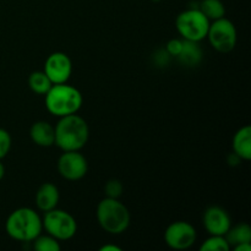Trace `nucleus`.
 I'll return each instance as SVG.
<instances>
[{
	"instance_id": "nucleus-1",
	"label": "nucleus",
	"mask_w": 251,
	"mask_h": 251,
	"mask_svg": "<svg viewBox=\"0 0 251 251\" xmlns=\"http://www.w3.org/2000/svg\"><path fill=\"white\" fill-rule=\"evenodd\" d=\"M54 130H55L54 144L63 152L80 151L87 144L90 136L87 123L76 113L61 117Z\"/></svg>"
},
{
	"instance_id": "nucleus-2",
	"label": "nucleus",
	"mask_w": 251,
	"mask_h": 251,
	"mask_svg": "<svg viewBox=\"0 0 251 251\" xmlns=\"http://www.w3.org/2000/svg\"><path fill=\"white\" fill-rule=\"evenodd\" d=\"M5 229L10 238L22 243H31L43 230L42 218L29 207H20L12 211L5 223Z\"/></svg>"
},
{
	"instance_id": "nucleus-3",
	"label": "nucleus",
	"mask_w": 251,
	"mask_h": 251,
	"mask_svg": "<svg viewBox=\"0 0 251 251\" xmlns=\"http://www.w3.org/2000/svg\"><path fill=\"white\" fill-rule=\"evenodd\" d=\"M46 108L54 117L75 114L82 105V95L77 88L65 83L53 85L46 93Z\"/></svg>"
},
{
	"instance_id": "nucleus-4",
	"label": "nucleus",
	"mask_w": 251,
	"mask_h": 251,
	"mask_svg": "<svg viewBox=\"0 0 251 251\" xmlns=\"http://www.w3.org/2000/svg\"><path fill=\"white\" fill-rule=\"evenodd\" d=\"M96 215L100 228L109 234H122L129 228L130 212L118 199H103L98 203Z\"/></svg>"
},
{
	"instance_id": "nucleus-5",
	"label": "nucleus",
	"mask_w": 251,
	"mask_h": 251,
	"mask_svg": "<svg viewBox=\"0 0 251 251\" xmlns=\"http://www.w3.org/2000/svg\"><path fill=\"white\" fill-rule=\"evenodd\" d=\"M211 21L200 9H189L176 16V31L186 41L201 42L207 37Z\"/></svg>"
},
{
	"instance_id": "nucleus-6",
	"label": "nucleus",
	"mask_w": 251,
	"mask_h": 251,
	"mask_svg": "<svg viewBox=\"0 0 251 251\" xmlns=\"http://www.w3.org/2000/svg\"><path fill=\"white\" fill-rule=\"evenodd\" d=\"M44 213L46 215L42 220V225H43V229H46L47 234L51 235L59 242L71 239L76 234L77 223L69 212L64 210H58L55 207Z\"/></svg>"
},
{
	"instance_id": "nucleus-7",
	"label": "nucleus",
	"mask_w": 251,
	"mask_h": 251,
	"mask_svg": "<svg viewBox=\"0 0 251 251\" xmlns=\"http://www.w3.org/2000/svg\"><path fill=\"white\" fill-rule=\"evenodd\" d=\"M206 38L217 51L229 53L237 46V28L230 20L222 17L211 22Z\"/></svg>"
},
{
	"instance_id": "nucleus-8",
	"label": "nucleus",
	"mask_w": 251,
	"mask_h": 251,
	"mask_svg": "<svg viewBox=\"0 0 251 251\" xmlns=\"http://www.w3.org/2000/svg\"><path fill=\"white\" fill-rule=\"evenodd\" d=\"M198 238V233L193 225L185 221L171 223L164 232V242L171 249L186 250L193 247Z\"/></svg>"
},
{
	"instance_id": "nucleus-9",
	"label": "nucleus",
	"mask_w": 251,
	"mask_h": 251,
	"mask_svg": "<svg viewBox=\"0 0 251 251\" xmlns=\"http://www.w3.org/2000/svg\"><path fill=\"white\" fill-rule=\"evenodd\" d=\"M58 171L66 180H80L88 171L87 159L78 151H64L58 159Z\"/></svg>"
},
{
	"instance_id": "nucleus-10",
	"label": "nucleus",
	"mask_w": 251,
	"mask_h": 251,
	"mask_svg": "<svg viewBox=\"0 0 251 251\" xmlns=\"http://www.w3.org/2000/svg\"><path fill=\"white\" fill-rule=\"evenodd\" d=\"M43 71L53 85L65 83L68 82L73 73V63L65 53L55 51L47 58Z\"/></svg>"
},
{
	"instance_id": "nucleus-11",
	"label": "nucleus",
	"mask_w": 251,
	"mask_h": 251,
	"mask_svg": "<svg viewBox=\"0 0 251 251\" xmlns=\"http://www.w3.org/2000/svg\"><path fill=\"white\" fill-rule=\"evenodd\" d=\"M202 222L203 227L210 235H226L232 226L229 213L220 206H210L206 208Z\"/></svg>"
},
{
	"instance_id": "nucleus-12",
	"label": "nucleus",
	"mask_w": 251,
	"mask_h": 251,
	"mask_svg": "<svg viewBox=\"0 0 251 251\" xmlns=\"http://www.w3.org/2000/svg\"><path fill=\"white\" fill-rule=\"evenodd\" d=\"M29 136L33 144L41 147H50L55 142V130L51 124L44 120H39L32 124Z\"/></svg>"
},
{
	"instance_id": "nucleus-13",
	"label": "nucleus",
	"mask_w": 251,
	"mask_h": 251,
	"mask_svg": "<svg viewBox=\"0 0 251 251\" xmlns=\"http://www.w3.org/2000/svg\"><path fill=\"white\" fill-rule=\"evenodd\" d=\"M59 198V190L53 183H43L36 193L37 208L43 212L53 210L58 206Z\"/></svg>"
},
{
	"instance_id": "nucleus-14",
	"label": "nucleus",
	"mask_w": 251,
	"mask_h": 251,
	"mask_svg": "<svg viewBox=\"0 0 251 251\" xmlns=\"http://www.w3.org/2000/svg\"><path fill=\"white\" fill-rule=\"evenodd\" d=\"M233 152L243 161L251 158V127L249 125L240 127L233 137Z\"/></svg>"
},
{
	"instance_id": "nucleus-15",
	"label": "nucleus",
	"mask_w": 251,
	"mask_h": 251,
	"mask_svg": "<svg viewBox=\"0 0 251 251\" xmlns=\"http://www.w3.org/2000/svg\"><path fill=\"white\" fill-rule=\"evenodd\" d=\"M176 58L184 65L196 66L202 60L203 50L200 47V44H199V42L186 41V39H184L181 50Z\"/></svg>"
},
{
	"instance_id": "nucleus-16",
	"label": "nucleus",
	"mask_w": 251,
	"mask_h": 251,
	"mask_svg": "<svg viewBox=\"0 0 251 251\" xmlns=\"http://www.w3.org/2000/svg\"><path fill=\"white\" fill-rule=\"evenodd\" d=\"M225 237L229 247H235V245L243 244V243H250L251 228L247 223H239V225L233 226V227L230 226Z\"/></svg>"
},
{
	"instance_id": "nucleus-17",
	"label": "nucleus",
	"mask_w": 251,
	"mask_h": 251,
	"mask_svg": "<svg viewBox=\"0 0 251 251\" xmlns=\"http://www.w3.org/2000/svg\"><path fill=\"white\" fill-rule=\"evenodd\" d=\"M199 9L211 22L222 19L226 15L225 4L221 0H202Z\"/></svg>"
},
{
	"instance_id": "nucleus-18",
	"label": "nucleus",
	"mask_w": 251,
	"mask_h": 251,
	"mask_svg": "<svg viewBox=\"0 0 251 251\" xmlns=\"http://www.w3.org/2000/svg\"><path fill=\"white\" fill-rule=\"evenodd\" d=\"M28 86L37 95H46L50 90L53 83L49 80L48 76L44 74V71H34L29 75Z\"/></svg>"
},
{
	"instance_id": "nucleus-19",
	"label": "nucleus",
	"mask_w": 251,
	"mask_h": 251,
	"mask_svg": "<svg viewBox=\"0 0 251 251\" xmlns=\"http://www.w3.org/2000/svg\"><path fill=\"white\" fill-rule=\"evenodd\" d=\"M33 249L36 251H60L61 247L58 239L49 234L42 235L41 233L33 240Z\"/></svg>"
},
{
	"instance_id": "nucleus-20",
	"label": "nucleus",
	"mask_w": 251,
	"mask_h": 251,
	"mask_svg": "<svg viewBox=\"0 0 251 251\" xmlns=\"http://www.w3.org/2000/svg\"><path fill=\"white\" fill-rule=\"evenodd\" d=\"M229 249L225 235H210L200 247L201 251H229Z\"/></svg>"
},
{
	"instance_id": "nucleus-21",
	"label": "nucleus",
	"mask_w": 251,
	"mask_h": 251,
	"mask_svg": "<svg viewBox=\"0 0 251 251\" xmlns=\"http://www.w3.org/2000/svg\"><path fill=\"white\" fill-rule=\"evenodd\" d=\"M123 184L117 179H110L105 183L104 193L109 199H119L123 194Z\"/></svg>"
},
{
	"instance_id": "nucleus-22",
	"label": "nucleus",
	"mask_w": 251,
	"mask_h": 251,
	"mask_svg": "<svg viewBox=\"0 0 251 251\" xmlns=\"http://www.w3.org/2000/svg\"><path fill=\"white\" fill-rule=\"evenodd\" d=\"M11 136H10L9 131L0 127V159L7 156L10 149H11Z\"/></svg>"
},
{
	"instance_id": "nucleus-23",
	"label": "nucleus",
	"mask_w": 251,
	"mask_h": 251,
	"mask_svg": "<svg viewBox=\"0 0 251 251\" xmlns=\"http://www.w3.org/2000/svg\"><path fill=\"white\" fill-rule=\"evenodd\" d=\"M181 47H183V41H180V39H171L167 43L166 51L171 56H176V58L179 55V53H180Z\"/></svg>"
},
{
	"instance_id": "nucleus-24",
	"label": "nucleus",
	"mask_w": 251,
	"mask_h": 251,
	"mask_svg": "<svg viewBox=\"0 0 251 251\" xmlns=\"http://www.w3.org/2000/svg\"><path fill=\"white\" fill-rule=\"evenodd\" d=\"M242 161H243V159L240 158V157L238 156V154H235L234 152H233V153H230L229 156H228V158H227L228 164H229V166H232V167L238 166V164H239Z\"/></svg>"
},
{
	"instance_id": "nucleus-25",
	"label": "nucleus",
	"mask_w": 251,
	"mask_h": 251,
	"mask_svg": "<svg viewBox=\"0 0 251 251\" xmlns=\"http://www.w3.org/2000/svg\"><path fill=\"white\" fill-rule=\"evenodd\" d=\"M233 248H234V251H251L250 243H243V244H238Z\"/></svg>"
},
{
	"instance_id": "nucleus-26",
	"label": "nucleus",
	"mask_w": 251,
	"mask_h": 251,
	"mask_svg": "<svg viewBox=\"0 0 251 251\" xmlns=\"http://www.w3.org/2000/svg\"><path fill=\"white\" fill-rule=\"evenodd\" d=\"M100 250V251H122V249H120L119 247H117V245H113V244L103 245Z\"/></svg>"
},
{
	"instance_id": "nucleus-27",
	"label": "nucleus",
	"mask_w": 251,
	"mask_h": 251,
	"mask_svg": "<svg viewBox=\"0 0 251 251\" xmlns=\"http://www.w3.org/2000/svg\"><path fill=\"white\" fill-rule=\"evenodd\" d=\"M4 176H5V167L4 164L1 163V159H0V180L4 178Z\"/></svg>"
}]
</instances>
